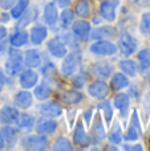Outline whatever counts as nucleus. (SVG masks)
Here are the masks:
<instances>
[{"instance_id":"obj_1","label":"nucleus","mask_w":150,"mask_h":151,"mask_svg":"<svg viewBox=\"0 0 150 151\" xmlns=\"http://www.w3.org/2000/svg\"><path fill=\"white\" fill-rule=\"evenodd\" d=\"M138 47V41L129 33L128 31H124L120 33L118 37V49L122 55L125 56H130L136 52Z\"/></svg>"},{"instance_id":"obj_2","label":"nucleus","mask_w":150,"mask_h":151,"mask_svg":"<svg viewBox=\"0 0 150 151\" xmlns=\"http://www.w3.org/2000/svg\"><path fill=\"white\" fill-rule=\"evenodd\" d=\"M23 66V55L16 49L9 50V57H8L7 63H5V70L8 74L15 76L21 70Z\"/></svg>"},{"instance_id":"obj_3","label":"nucleus","mask_w":150,"mask_h":151,"mask_svg":"<svg viewBox=\"0 0 150 151\" xmlns=\"http://www.w3.org/2000/svg\"><path fill=\"white\" fill-rule=\"evenodd\" d=\"M21 146L29 150H45L48 147V139L44 137V134L28 135L21 139Z\"/></svg>"},{"instance_id":"obj_4","label":"nucleus","mask_w":150,"mask_h":151,"mask_svg":"<svg viewBox=\"0 0 150 151\" xmlns=\"http://www.w3.org/2000/svg\"><path fill=\"white\" fill-rule=\"evenodd\" d=\"M117 47L110 41H96L90 47V52L98 56H112L117 53Z\"/></svg>"},{"instance_id":"obj_5","label":"nucleus","mask_w":150,"mask_h":151,"mask_svg":"<svg viewBox=\"0 0 150 151\" xmlns=\"http://www.w3.org/2000/svg\"><path fill=\"white\" fill-rule=\"evenodd\" d=\"M64 60L61 63V73L65 77H69L76 72L77 65H79V56L76 53H69L64 56Z\"/></svg>"},{"instance_id":"obj_6","label":"nucleus","mask_w":150,"mask_h":151,"mask_svg":"<svg viewBox=\"0 0 150 151\" xmlns=\"http://www.w3.org/2000/svg\"><path fill=\"white\" fill-rule=\"evenodd\" d=\"M72 31H73V35L77 39L87 41L90 35V24L85 20H77L72 25Z\"/></svg>"},{"instance_id":"obj_7","label":"nucleus","mask_w":150,"mask_h":151,"mask_svg":"<svg viewBox=\"0 0 150 151\" xmlns=\"http://www.w3.org/2000/svg\"><path fill=\"white\" fill-rule=\"evenodd\" d=\"M39 113L41 115H44V117L56 118L61 115L63 109H61V106L57 102H47V104H41L39 106Z\"/></svg>"},{"instance_id":"obj_8","label":"nucleus","mask_w":150,"mask_h":151,"mask_svg":"<svg viewBox=\"0 0 150 151\" xmlns=\"http://www.w3.org/2000/svg\"><path fill=\"white\" fill-rule=\"evenodd\" d=\"M118 3V0H106V1H104L100 8L101 16L108 21H113L116 19V9Z\"/></svg>"},{"instance_id":"obj_9","label":"nucleus","mask_w":150,"mask_h":151,"mask_svg":"<svg viewBox=\"0 0 150 151\" xmlns=\"http://www.w3.org/2000/svg\"><path fill=\"white\" fill-rule=\"evenodd\" d=\"M88 93H89V96L93 97V98L102 99L109 94V89H108L106 82H104V81H96V82H93L92 85L88 88Z\"/></svg>"},{"instance_id":"obj_10","label":"nucleus","mask_w":150,"mask_h":151,"mask_svg":"<svg viewBox=\"0 0 150 151\" xmlns=\"http://www.w3.org/2000/svg\"><path fill=\"white\" fill-rule=\"evenodd\" d=\"M48 50L50 52V55H52L53 57H57V58H63L64 56L66 55L65 44H64L58 37H55V39H52L48 42Z\"/></svg>"},{"instance_id":"obj_11","label":"nucleus","mask_w":150,"mask_h":151,"mask_svg":"<svg viewBox=\"0 0 150 151\" xmlns=\"http://www.w3.org/2000/svg\"><path fill=\"white\" fill-rule=\"evenodd\" d=\"M73 139H74V143L80 147H88L90 145V138L88 137V134L85 133L82 123H79V125L76 126V130H74V134H73Z\"/></svg>"},{"instance_id":"obj_12","label":"nucleus","mask_w":150,"mask_h":151,"mask_svg":"<svg viewBox=\"0 0 150 151\" xmlns=\"http://www.w3.org/2000/svg\"><path fill=\"white\" fill-rule=\"evenodd\" d=\"M37 81H39V76L33 70H25L20 74V85L23 86L24 89L33 88L37 83Z\"/></svg>"},{"instance_id":"obj_13","label":"nucleus","mask_w":150,"mask_h":151,"mask_svg":"<svg viewBox=\"0 0 150 151\" xmlns=\"http://www.w3.org/2000/svg\"><path fill=\"white\" fill-rule=\"evenodd\" d=\"M15 105L20 109H28L32 105V94L29 91L21 90L15 96Z\"/></svg>"},{"instance_id":"obj_14","label":"nucleus","mask_w":150,"mask_h":151,"mask_svg":"<svg viewBox=\"0 0 150 151\" xmlns=\"http://www.w3.org/2000/svg\"><path fill=\"white\" fill-rule=\"evenodd\" d=\"M47 35H48V31L45 27L43 25H37V27H33L31 31V41L33 45H40L45 39H47Z\"/></svg>"},{"instance_id":"obj_15","label":"nucleus","mask_w":150,"mask_h":151,"mask_svg":"<svg viewBox=\"0 0 150 151\" xmlns=\"http://www.w3.org/2000/svg\"><path fill=\"white\" fill-rule=\"evenodd\" d=\"M57 20H58L57 8H56V5L53 3H48L44 9V21L48 25H55Z\"/></svg>"},{"instance_id":"obj_16","label":"nucleus","mask_w":150,"mask_h":151,"mask_svg":"<svg viewBox=\"0 0 150 151\" xmlns=\"http://www.w3.org/2000/svg\"><path fill=\"white\" fill-rule=\"evenodd\" d=\"M57 129V123L52 119H40L36 125V130L39 134H52Z\"/></svg>"},{"instance_id":"obj_17","label":"nucleus","mask_w":150,"mask_h":151,"mask_svg":"<svg viewBox=\"0 0 150 151\" xmlns=\"http://www.w3.org/2000/svg\"><path fill=\"white\" fill-rule=\"evenodd\" d=\"M21 17L19 19V21H17V24H16V27H17V29H23V28H25L27 25H28L29 23H32V21L36 19V16H37V9L36 8H29L27 12H24V13H21Z\"/></svg>"},{"instance_id":"obj_18","label":"nucleus","mask_w":150,"mask_h":151,"mask_svg":"<svg viewBox=\"0 0 150 151\" xmlns=\"http://www.w3.org/2000/svg\"><path fill=\"white\" fill-rule=\"evenodd\" d=\"M17 115V110L12 106H4L0 109V121L4 123H11L13 121H16Z\"/></svg>"},{"instance_id":"obj_19","label":"nucleus","mask_w":150,"mask_h":151,"mask_svg":"<svg viewBox=\"0 0 150 151\" xmlns=\"http://www.w3.org/2000/svg\"><path fill=\"white\" fill-rule=\"evenodd\" d=\"M24 63H25V65L29 66V68H36V66H39L40 63H41V56H40V53L37 52V50L29 49L25 52Z\"/></svg>"},{"instance_id":"obj_20","label":"nucleus","mask_w":150,"mask_h":151,"mask_svg":"<svg viewBox=\"0 0 150 151\" xmlns=\"http://www.w3.org/2000/svg\"><path fill=\"white\" fill-rule=\"evenodd\" d=\"M16 123H17V126L20 129H23V130H29V129L33 127L35 118L32 117V115L23 113V114L17 115V118H16Z\"/></svg>"},{"instance_id":"obj_21","label":"nucleus","mask_w":150,"mask_h":151,"mask_svg":"<svg viewBox=\"0 0 150 151\" xmlns=\"http://www.w3.org/2000/svg\"><path fill=\"white\" fill-rule=\"evenodd\" d=\"M112 85L116 90H121L129 85V80L124 73H116L112 78Z\"/></svg>"},{"instance_id":"obj_22","label":"nucleus","mask_w":150,"mask_h":151,"mask_svg":"<svg viewBox=\"0 0 150 151\" xmlns=\"http://www.w3.org/2000/svg\"><path fill=\"white\" fill-rule=\"evenodd\" d=\"M63 99H64V102H66V104L74 105V104H80V102L84 99V96H82L80 91L69 90L63 96Z\"/></svg>"},{"instance_id":"obj_23","label":"nucleus","mask_w":150,"mask_h":151,"mask_svg":"<svg viewBox=\"0 0 150 151\" xmlns=\"http://www.w3.org/2000/svg\"><path fill=\"white\" fill-rule=\"evenodd\" d=\"M94 73L101 78H108L112 74V66L108 63H97L94 64Z\"/></svg>"},{"instance_id":"obj_24","label":"nucleus","mask_w":150,"mask_h":151,"mask_svg":"<svg viewBox=\"0 0 150 151\" xmlns=\"http://www.w3.org/2000/svg\"><path fill=\"white\" fill-rule=\"evenodd\" d=\"M120 68L124 72L125 74H128L129 77H134L137 74V65H136L134 61L132 60H124L120 63Z\"/></svg>"},{"instance_id":"obj_25","label":"nucleus","mask_w":150,"mask_h":151,"mask_svg":"<svg viewBox=\"0 0 150 151\" xmlns=\"http://www.w3.org/2000/svg\"><path fill=\"white\" fill-rule=\"evenodd\" d=\"M114 106H116L118 110H121L122 114H125V113H126V109L129 107V97L124 93L116 96L114 97Z\"/></svg>"},{"instance_id":"obj_26","label":"nucleus","mask_w":150,"mask_h":151,"mask_svg":"<svg viewBox=\"0 0 150 151\" xmlns=\"http://www.w3.org/2000/svg\"><path fill=\"white\" fill-rule=\"evenodd\" d=\"M29 0H17L15 5L11 8V16L15 19H19L21 16V13L25 11V8L28 7Z\"/></svg>"},{"instance_id":"obj_27","label":"nucleus","mask_w":150,"mask_h":151,"mask_svg":"<svg viewBox=\"0 0 150 151\" xmlns=\"http://www.w3.org/2000/svg\"><path fill=\"white\" fill-rule=\"evenodd\" d=\"M11 45L13 47H23L28 41V33L27 32H16L15 35L11 36Z\"/></svg>"},{"instance_id":"obj_28","label":"nucleus","mask_w":150,"mask_h":151,"mask_svg":"<svg viewBox=\"0 0 150 151\" xmlns=\"http://www.w3.org/2000/svg\"><path fill=\"white\" fill-rule=\"evenodd\" d=\"M114 31L112 27H101V28L96 29L92 33V39H106L108 36H113Z\"/></svg>"},{"instance_id":"obj_29","label":"nucleus","mask_w":150,"mask_h":151,"mask_svg":"<svg viewBox=\"0 0 150 151\" xmlns=\"http://www.w3.org/2000/svg\"><path fill=\"white\" fill-rule=\"evenodd\" d=\"M89 12H90L89 1L88 0H80L76 7V15L80 16V17H87V16H89Z\"/></svg>"},{"instance_id":"obj_30","label":"nucleus","mask_w":150,"mask_h":151,"mask_svg":"<svg viewBox=\"0 0 150 151\" xmlns=\"http://www.w3.org/2000/svg\"><path fill=\"white\" fill-rule=\"evenodd\" d=\"M50 93H52V90H50V88L47 83H40V85L36 86V89H35V96L39 99H47L48 97L50 96Z\"/></svg>"},{"instance_id":"obj_31","label":"nucleus","mask_w":150,"mask_h":151,"mask_svg":"<svg viewBox=\"0 0 150 151\" xmlns=\"http://www.w3.org/2000/svg\"><path fill=\"white\" fill-rule=\"evenodd\" d=\"M58 21H60L61 28H66V27L71 25V23L73 21V12L71 9H64L61 12L60 17H58Z\"/></svg>"},{"instance_id":"obj_32","label":"nucleus","mask_w":150,"mask_h":151,"mask_svg":"<svg viewBox=\"0 0 150 151\" xmlns=\"http://www.w3.org/2000/svg\"><path fill=\"white\" fill-rule=\"evenodd\" d=\"M138 60H140L141 68L148 70L150 69V49H142L138 53Z\"/></svg>"},{"instance_id":"obj_33","label":"nucleus","mask_w":150,"mask_h":151,"mask_svg":"<svg viewBox=\"0 0 150 151\" xmlns=\"http://www.w3.org/2000/svg\"><path fill=\"white\" fill-rule=\"evenodd\" d=\"M98 109L102 111L106 123H110L112 118H113V109H112L110 104H109V102H101V104L98 105Z\"/></svg>"},{"instance_id":"obj_34","label":"nucleus","mask_w":150,"mask_h":151,"mask_svg":"<svg viewBox=\"0 0 150 151\" xmlns=\"http://www.w3.org/2000/svg\"><path fill=\"white\" fill-rule=\"evenodd\" d=\"M141 32L146 36H150V12H146L141 17V24H140Z\"/></svg>"},{"instance_id":"obj_35","label":"nucleus","mask_w":150,"mask_h":151,"mask_svg":"<svg viewBox=\"0 0 150 151\" xmlns=\"http://www.w3.org/2000/svg\"><path fill=\"white\" fill-rule=\"evenodd\" d=\"M53 149L55 150H72V145L66 138L60 137V138H57V141L55 142Z\"/></svg>"},{"instance_id":"obj_36","label":"nucleus","mask_w":150,"mask_h":151,"mask_svg":"<svg viewBox=\"0 0 150 151\" xmlns=\"http://www.w3.org/2000/svg\"><path fill=\"white\" fill-rule=\"evenodd\" d=\"M109 141H110L113 145L121 143L122 135H121V130H120V126H118V125L114 126V129H113V131H112V134L109 135Z\"/></svg>"},{"instance_id":"obj_37","label":"nucleus","mask_w":150,"mask_h":151,"mask_svg":"<svg viewBox=\"0 0 150 151\" xmlns=\"http://www.w3.org/2000/svg\"><path fill=\"white\" fill-rule=\"evenodd\" d=\"M125 139L129 142H133V141H137L138 139V131L136 130L134 126H130L129 129H128L126 134H125Z\"/></svg>"},{"instance_id":"obj_38","label":"nucleus","mask_w":150,"mask_h":151,"mask_svg":"<svg viewBox=\"0 0 150 151\" xmlns=\"http://www.w3.org/2000/svg\"><path fill=\"white\" fill-rule=\"evenodd\" d=\"M0 133H1L3 138H7L8 141H9V139H12L13 137H15L16 131L13 130L12 127H9V126H5V127H3V129H1V131H0Z\"/></svg>"},{"instance_id":"obj_39","label":"nucleus","mask_w":150,"mask_h":151,"mask_svg":"<svg viewBox=\"0 0 150 151\" xmlns=\"http://www.w3.org/2000/svg\"><path fill=\"white\" fill-rule=\"evenodd\" d=\"M85 81H87V78H85L84 74H77L76 77H73V80H72V83H73L76 88H82L85 83Z\"/></svg>"},{"instance_id":"obj_40","label":"nucleus","mask_w":150,"mask_h":151,"mask_svg":"<svg viewBox=\"0 0 150 151\" xmlns=\"http://www.w3.org/2000/svg\"><path fill=\"white\" fill-rule=\"evenodd\" d=\"M17 0H0V7L3 9H11Z\"/></svg>"},{"instance_id":"obj_41","label":"nucleus","mask_w":150,"mask_h":151,"mask_svg":"<svg viewBox=\"0 0 150 151\" xmlns=\"http://www.w3.org/2000/svg\"><path fill=\"white\" fill-rule=\"evenodd\" d=\"M96 137L98 139H104L105 138V130H104L102 125L100 122H97V126H96Z\"/></svg>"},{"instance_id":"obj_42","label":"nucleus","mask_w":150,"mask_h":151,"mask_svg":"<svg viewBox=\"0 0 150 151\" xmlns=\"http://www.w3.org/2000/svg\"><path fill=\"white\" fill-rule=\"evenodd\" d=\"M92 114H93V110L92 109H88L84 111V119L87 122V126L90 125V121H92Z\"/></svg>"},{"instance_id":"obj_43","label":"nucleus","mask_w":150,"mask_h":151,"mask_svg":"<svg viewBox=\"0 0 150 151\" xmlns=\"http://www.w3.org/2000/svg\"><path fill=\"white\" fill-rule=\"evenodd\" d=\"M132 123L134 127H140V121H138V117H137V111L133 113L132 115Z\"/></svg>"},{"instance_id":"obj_44","label":"nucleus","mask_w":150,"mask_h":151,"mask_svg":"<svg viewBox=\"0 0 150 151\" xmlns=\"http://www.w3.org/2000/svg\"><path fill=\"white\" fill-rule=\"evenodd\" d=\"M56 3H57L58 7L65 8V7H68V5L71 4V0H56Z\"/></svg>"},{"instance_id":"obj_45","label":"nucleus","mask_w":150,"mask_h":151,"mask_svg":"<svg viewBox=\"0 0 150 151\" xmlns=\"http://www.w3.org/2000/svg\"><path fill=\"white\" fill-rule=\"evenodd\" d=\"M5 36H7V29L3 25H0V40H3Z\"/></svg>"},{"instance_id":"obj_46","label":"nucleus","mask_w":150,"mask_h":151,"mask_svg":"<svg viewBox=\"0 0 150 151\" xmlns=\"http://www.w3.org/2000/svg\"><path fill=\"white\" fill-rule=\"evenodd\" d=\"M4 81H5V78H4V73H3V70L0 69V91H1L3 86H4Z\"/></svg>"},{"instance_id":"obj_47","label":"nucleus","mask_w":150,"mask_h":151,"mask_svg":"<svg viewBox=\"0 0 150 151\" xmlns=\"http://www.w3.org/2000/svg\"><path fill=\"white\" fill-rule=\"evenodd\" d=\"M133 3H136V4L138 5H146L149 3V0H132Z\"/></svg>"},{"instance_id":"obj_48","label":"nucleus","mask_w":150,"mask_h":151,"mask_svg":"<svg viewBox=\"0 0 150 151\" xmlns=\"http://www.w3.org/2000/svg\"><path fill=\"white\" fill-rule=\"evenodd\" d=\"M125 150H142V147H141V146H134V147H132V146H125Z\"/></svg>"},{"instance_id":"obj_49","label":"nucleus","mask_w":150,"mask_h":151,"mask_svg":"<svg viewBox=\"0 0 150 151\" xmlns=\"http://www.w3.org/2000/svg\"><path fill=\"white\" fill-rule=\"evenodd\" d=\"M3 146H4V139H3V135L0 133V149H3Z\"/></svg>"},{"instance_id":"obj_50","label":"nucleus","mask_w":150,"mask_h":151,"mask_svg":"<svg viewBox=\"0 0 150 151\" xmlns=\"http://www.w3.org/2000/svg\"><path fill=\"white\" fill-rule=\"evenodd\" d=\"M149 85H150V76H149Z\"/></svg>"},{"instance_id":"obj_51","label":"nucleus","mask_w":150,"mask_h":151,"mask_svg":"<svg viewBox=\"0 0 150 151\" xmlns=\"http://www.w3.org/2000/svg\"><path fill=\"white\" fill-rule=\"evenodd\" d=\"M102 1H106V0H102Z\"/></svg>"}]
</instances>
